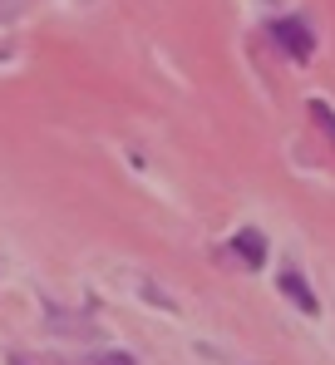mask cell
Returning a JSON list of instances; mask_svg holds the SVG:
<instances>
[{"label":"cell","mask_w":335,"mask_h":365,"mask_svg":"<svg viewBox=\"0 0 335 365\" xmlns=\"http://www.w3.org/2000/svg\"><path fill=\"white\" fill-rule=\"evenodd\" d=\"M267 30H272V40H277V45H281V50H286L296 64H306L311 55H316V30H311L301 15H277Z\"/></svg>","instance_id":"6da1fadb"},{"label":"cell","mask_w":335,"mask_h":365,"mask_svg":"<svg viewBox=\"0 0 335 365\" xmlns=\"http://www.w3.org/2000/svg\"><path fill=\"white\" fill-rule=\"evenodd\" d=\"M306 114H311V123L326 133V143L335 148V109H331V99H306Z\"/></svg>","instance_id":"277c9868"},{"label":"cell","mask_w":335,"mask_h":365,"mask_svg":"<svg viewBox=\"0 0 335 365\" xmlns=\"http://www.w3.org/2000/svg\"><path fill=\"white\" fill-rule=\"evenodd\" d=\"M89 365H138L128 351H99V356H89Z\"/></svg>","instance_id":"5b68a950"},{"label":"cell","mask_w":335,"mask_h":365,"mask_svg":"<svg viewBox=\"0 0 335 365\" xmlns=\"http://www.w3.org/2000/svg\"><path fill=\"white\" fill-rule=\"evenodd\" d=\"M232 257H242V267H267V237L257 232V227H242L237 237H232Z\"/></svg>","instance_id":"3957f363"},{"label":"cell","mask_w":335,"mask_h":365,"mask_svg":"<svg viewBox=\"0 0 335 365\" xmlns=\"http://www.w3.org/2000/svg\"><path fill=\"white\" fill-rule=\"evenodd\" d=\"M277 287H281V297L296 306V311H306V316H321V302H316V292H311V282L296 272V267H286L277 277Z\"/></svg>","instance_id":"7a4b0ae2"}]
</instances>
